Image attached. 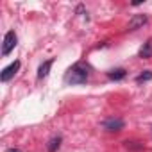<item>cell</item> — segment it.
Wrapping results in <instances>:
<instances>
[{
  "label": "cell",
  "instance_id": "obj_11",
  "mask_svg": "<svg viewBox=\"0 0 152 152\" xmlns=\"http://www.w3.org/2000/svg\"><path fill=\"white\" fill-rule=\"evenodd\" d=\"M6 152H22V150H20V148H7Z\"/></svg>",
  "mask_w": 152,
  "mask_h": 152
},
{
  "label": "cell",
  "instance_id": "obj_8",
  "mask_svg": "<svg viewBox=\"0 0 152 152\" xmlns=\"http://www.w3.org/2000/svg\"><path fill=\"white\" fill-rule=\"evenodd\" d=\"M125 75H127V72H125L124 68H115V70H109V72H107V77H109L111 81H122Z\"/></svg>",
  "mask_w": 152,
  "mask_h": 152
},
{
  "label": "cell",
  "instance_id": "obj_3",
  "mask_svg": "<svg viewBox=\"0 0 152 152\" xmlns=\"http://www.w3.org/2000/svg\"><path fill=\"white\" fill-rule=\"evenodd\" d=\"M124 125H125V122H124L122 118H118V116H111V118H107V120L102 122V129H106V131H109V132L122 131Z\"/></svg>",
  "mask_w": 152,
  "mask_h": 152
},
{
  "label": "cell",
  "instance_id": "obj_9",
  "mask_svg": "<svg viewBox=\"0 0 152 152\" xmlns=\"http://www.w3.org/2000/svg\"><path fill=\"white\" fill-rule=\"evenodd\" d=\"M61 141H63L61 136H54V138H50L48 143H47V150H48V152H56V150L61 147Z\"/></svg>",
  "mask_w": 152,
  "mask_h": 152
},
{
  "label": "cell",
  "instance_id": "obj_2",
  "mask_svg": "<svg viewBox=\"0 0 152 152\" xmlns=\"http://www.w3.org/2000/svg\"><path fill=\"white\" fill-rule=\"evenodd\" d=\"M16 43H18V36H16V32H15V31L6 32V36H4V43H2V56H9L11 50L16 47Z\"/></svg>",
  "mask_w": 152,
  "mask_h": 152
},
{
  "label": "cell",
  "instance_id": "obj_6",
  "mask_svg": "<svg viewBox=\"0 0 152 152\" xmlns=\"http://www.w3.org/2000/svg\"><path fill=\"white\" fill-rule=\"evenodd\" d=\"M52 64H54V57H50V59H47L45 63L39 64V68H38V79H45L47 77V75L50 73Z\"/></svg>",
  "mask_w": 152,
  "mask_h": 152
},
{
  "label": "cell",
  "instance_id": "obj_5",
  "mask_svg": "<svg viewBox=\"0 0 152 152\" xmlns=\"http://www.w3.org/2000/svg\"><path fill=\"white\" fill-rule=\"evenodd\" d=\"M148 22V18H147V15H134L131 20H129V23H127V27H129V31H136V29H140V27H143L145 23Z\"/></svg>",
  "mask_w": 152,
  "mask_h": 152
},
{
  "label": "cell",
  "instance_id": "obj_4",
  "mask_svg": "<svg viewBox=\"0 0 152 152\" xmlns=\"http://www.w3.org/2000/svg\"><path fill=\"white\" fill-rule=\"evenodd\" d=\"M20 61H15V63H11L9 66H6L4 70H2V73H0V81L2 83H7V81H11L15 75H16V72L20 70Z\"/></svg>",
  "mask_w": 152,
  "mask_h": 152
},
{
  "label": "cell",
  "instance_id": "obj_7",
  "mask_svg": "<svg viewBox=\"0 0 152 152\" xmlns=\"http://www.w3.org/2000/svg\"><path fill=\"white\" fill-rule=\"evenodd\" d=\"M141 59H148V57H152V39H147L145 43H143V47L140 48V54H138Z\"/></svg>",
  "mask_w": 152,
  "mask_h": 152
},
{
  "label": "cell",
  "instance_id": "obj_1",
  "mask_svg": "<svg viewBox=\"0 0 152 152\" xmlns=\"http://www.w3.org/2000/svg\"><path fill=\"white\" fill-rule=\"evenodd\" d=\"M90 77V66L84 63V61H79V63H75L72 68H68L66 75H64V83L66 84H84Z\"/></svg>",
  "mask_w": 152,
  "mask_h": 152
},
{
  "label": "cell",
  "instance_id": "obj_10",
  "mask_svg": "<svg viewBox=\"0 0 152 152\" xmlns=\"http://www.w3.org/2000/svg\"><path fill=\"white\" fill-rule=\"evenodd\" d=\"M150 79H152V72H150V70H145L143 73H140L138 77H136V83L141 84V83H147V81H150Z\"/></svg>",
  "mask_w": 152,
  "mask_h": 152
}]
</instances>
